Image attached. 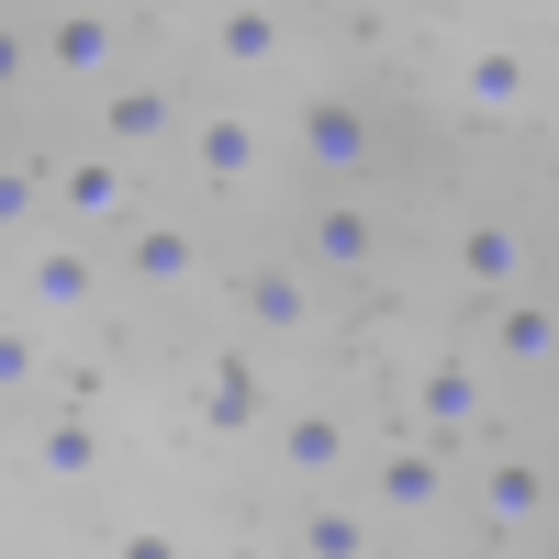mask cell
<instances>
[{"instance_id": "cell-1", "label": "cell", "mask_w": 559, "mask_h": 559, "mask_svg": "<svg viewBox=\"0 0 559 559\" xmlns=\"http://www.w3.org/2000/svg\"><path fill=\"white\" fill-rule=\"evenodd\" d=\"M369 459V515H381V537L392 526H437L448 503H459V448H437V437H392V448H358Z\"/></svg>"}, {"instance_id": "cell-2", "label": "cell", "mask_w": 559, "mask_h": 559, "mask_svg": "<svg viewBox=\"0 0 559 559\" xmlns=\"http://www.w3.org/2000/svg\"><path fill=\"white\" fill-rule=\"evenodd\" d=\"M236 324H247V347H302L313 324H324V280L302 269V258H247L236 280Z\"/></svg>"}, {"instance_id": "cell-3", "label": "cell", "mask_w": 559, "mask_h": 559, "mask_svg": "<svg viewBox=\"0 0 559 559\" xmlns=\"http://www.w3.org/2000/svg\"><path fill=\"white\" fill-rule=\"evenodd\" d=\"M471 526H481L492 548L548 537V459H537V448H481V459H471Z\"/></svg>"}, {"instance_id": "cell-4", "label": "cell", "mask_w": 559, "mask_h": 559, "mask_svg": "<svg viewBox=\"0 0 559 559\" xmlns=\"http://www.w3.org/2000/svg\"><path fill=\"white\" fill-rule=\"evenodd\" d=\"M179 157H191V179H202L213 202H247L258 179H269V134H258L247 102H202L191 123H179Z\"/></svg>"}, {"instance_id": "cell-5", "label": "cell", "mask_w": 559, "mask_h": 559, "mask_svg": "<svg viewBox=\"0 0 559 559\" xmlns=\"http://www.w3.org/2000/svg\"><path fill=\"white\" fill-rule=\"evenodd\" d=\"M258 437H269V459H280V481H292V492H336V481H347V459H358L347 403H280Z\"/></svg>"}, {"instance_id": "cell-6", "label": "cell", "mask_w": 559, "mask_h": 559, "mask_svg": "<svg viewBox=\"0 0 559 559\" xmlns=\"http://www.w3.org/2000/svg\"><path fill=\"white\" fill-rule=\"evenodd\" d=\"M123 68V23L102 12V0H57V12L34 23V79H57V90H112Z\"/></svg>"}, {"instance_id": "cell-7", "label": "cell", "mask_w": 559, "mask_h": 559, "mask_svg": "<svg viewBox=\"0 0 559 559\" xmlns=\"http://www.w3.org/2000/svg\"><path fill=\"white\" fill-rule=\"evenodd\" d=\"M292 146H302V168H313V179L358 191V179L381 168V123H369V102H358V90H313V102H302V123H292Z\"/></svg>"}, {"instance_id": "cell-8", "label": "cell", "mask_w": 559, "mask_h": 559, "mask_svg": "<svg viewBox=\"0 0 559 559\" xmlns=\"http://www.w3.org/2000/svg\"><path fill=\"white\" fill-rule=\"evenodd\" d=\"M12 292H23V313L57 336V324H79V313H102V258H90L79 236H23V269H12Z\"/></svg>"}, {"instance_id": "cell-9", "label": "cell", "mask_w": 559, "mask_h": 559, "mask_svg": "<svg viewBox=\"0 0 559 559\" xmlns=\"http://www.w3.org/2000/svg\"><path fill=\"white\" fill-rule=\"evenodd\" d=\"M45 213H68V224H134V213H146V168L112 157V146L57 157V168H45Z\"/></svg>"}, {"instance_id": "cell-10", "label": "cell", "mask_w": 559, "mask_h": 559, "mask_svg": "<svg viewBox=\"0 0 559 559\" xmlns=\"http://www.w3.org/2000/svg\"><path fill=\"white\" fill-rule=\"evenodd\" d=\"M481 426H492V381H481V358H426V369H414V437L471 448Z\"/></svg>"}, {"instance_id": "cell-11", "label": "cell", "mask_w": 559, "mask_h": 559, "mask_svg": "<svg viewBox=\"0 0 559 559\" xmlns=\"http://www.w3.org/2000/svg\"><path fill=\"white\" fill-rule=\"evenodd\" d=\"M179 123H191V90H168V79H123V90H102V146L134 157V168L168 157Z\"/></svg>"}, {"instance_id": "cell-12", "label": "cell", "mask_w": 559, "mask_h": 559, "mask_svg": "<svg viewBox=\"0 0 559 559\" xmlns=\"http://www.w3.org/2000/svg\"><path fill=\"white\" fill-rule=\"evenodd\" d=\"M202 437H258L269 414H280V392H269V358L258 347H224V358H202Z\"/></svg>"}, {"instance_id": "cell-13", "label": "cell", "mask_w": 559, "mask_h": 559, "mask_svg": "<svg viewBox=\"0 0 559 559\" xmlns=\"http://www.w3.org/2000/svg\"><path fill=\"white\" fill-rule=\"evenodd\" d=\"M302 269H313V280H369V269H381V224H369L358 191H324V202H313V224H302Z\"/></svg>"}, {"instance_id": "cell-14", "label": "cell", "mask_w": 559, "mask_h": 559, "mask_svg": "<svg viewBox=\"0 0 559 559\" xmlns=\"http://www.w3.org/2000/svg\"><path fill=\"white\" fill-rule=\"evenodd\" d=\"M459 102H471V123H537V57L526 45H471L459 57Z\"/></svg>"}, {"instance_id": "cell-15", "label": "cell", "mask_w": 559, "mask_h": 559, "mask_svg": "<svg viewBox=\"0 0 559 559\" xmlns=\"http://www.w3.org/2000/svg\"><path fill=\"white\" fill-rule=\"evenodd\" d=\"M280 559H381V515L347 492H302L292 537H280Z\"/></svg>"}, {"instance_id": "cell-16", "label": "cell", "mask_w": 559, "mask_h": 559, "mask_svg": "<svg viewBox=\"0 0 559 559\" xmlns=\"http://www.w3.org/2000/svg\"><path fill=\"white\" fill-rule=\"evenodd\" d=\"M112 236H123V269L146 280V292H191V280H202V224L134 213V224H112Z\"/></svg>"}, {"instance_id": "cell-17", "label": "cell", "mask_w": 559, "mask_h": 559, "mask_svg": "<svg viewBox=\"0 0 559 559\" xmlns=\"http://www.w3.org/2000/svg\"><path fill=\"white\" fill-rule=\"evenodd\" d=\"M23 471H34V481H57V492H90V481H102V426H90L79 403H68V414H34Z\"/></svg>"}, {"instance_id": "cell-18", "label": "cell", "mask_w": 559, "mask_h": 559, "mask_svg": "<svg viewBox=\"0 0 559 559\" xmlns=\"http://www.w3.org/2000/svg\"><path fill=\"white\" fill-rule=\"evenodd\" d=\"M280 57H292V12H280V0H224V12H213V68L269 79Z\"/></svg>"}, {"instance_id": "cell-19", "label": "cell", "mask_w": 559, "mask_h": 559, "mask_svg": "<svg viewBox=\"0 0 559 559\" xmlns=\"http://www.w3.org/2000/svg\"><path fill=\"white\" fill-rule=\"evenodd\" d=\"M459 280L492 302V292H515V280H537V247H526V224L515 213H481V224H459Z\"/></svg>"}, {"instance_id": "cell-20", "label": "cell", "mask_w": 559, "mask_h": 559, "mask_svg": "<svg viewBox=\"0 0 559 559\" xmlns=\"http://www.w3.org/2000/svg\"><path fill=\"white\" fill-rule=\"evenodd\" d=\"M492 358H515V369H548L559 358V302L537 292V280L492 292Z\"/></svg>"}, {"instance_id": "cell-21", "label": "cell", "mask_w": 559, "mask_h": 559, "mask_svg": "<svg viewBox=\"0 0 559 559\" xmlns=\"http://www.w3.org/2000/svg\"><path fill=\"white\" fill-rule=\"evenodd\" d=\"M45 381H57V336L34 313H0V403H45Z\"/></svg>"}, {"instance_id": "cell-22", "label": "cell", "mask_w": 559, "mask_h": 559, "mask_svg": "<svg viewBox=\"0 0 559 559\" xmlns=\"http://www.w3.org/2000/svg\"><path fill=\"white\" fill-rule=\"evenodd\" d=\"M45 224V157H0V247H23Z\"/></svg>"}, {"instance_id": "cell-23", "label": "cell", "mask_w": 559, "mask_h": 559, "mask_svg": "<svg viewBox=\"0 0 559 559\" xmlns=\"http://www.w3.org/2000/svg\"><path fill=\"white\" fill-rule=\"evenodd\" d=\"M102 559H202V537H179V526H112Z\"/></svg>"}, {"instance_id": "cell-24", "label": "cell", "mask_w": 559, "mask_h": 559, "mask_svg": "<svg viewBox=\"0 0 559 559\" xmlns=\"http://www.w3.org/2000/svg\"><path fill=\"white\" fill-rule=\"evenodd\" d=\"M23 90H34V23L0 12V102H23Z\"/></svg>"}, {"instance_id": "cell-25", "label": "cell", "mask_w": 559, "mask_h": 559, "mask_svg": "<svg viewBox=\"0 0 559 559\" xmlns=\"http://www.w3.org/2000/svg\"><path fill=\"white\" fill-rule=\"evenodd\" d=\"M202 559H280V537H247L236 526V537H202Z\"/></svg>"}, {"instance_id": "cell-26", "label": "cell", "mask_w": 559, "mask_h": 559, "mask_svg": "<svg viewBox=\"0 0 559 559\" xmlns=\"http://www.w3.org/2000/svg\"><path fill=\"white\" fill-rule=\"evenodd\" d=\"M23 559H68V548H23Z\"/></svg>"}, {"instance_id": "cell-27", "label": "cell", "mask_w": 559, "mask_h": 559, "mask_svg": "<svg viewBox=\"0 0 559 559\" xmlns=\"http://www.w3.org/2000/svg\"><path fill=\"white\" fill-rule=\"evenodd\" d=\"M45 12H57V0H45Z\"/></svg>"}]
</instances>
